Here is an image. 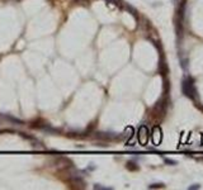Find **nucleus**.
<instances>
[{"instance_id":"2","label":"nucleus","mask_w":203,"mask_h":190,"mask_svg":"<svg viewBox=\"0 0 203 190\" xmlns=\"http://www.w3.org/2000/svg\"><path fill=\"white\" fill-rule=\"evenodd\" d=\"M147 138H149V134H147V128L146 127H141L140 131H138V141L145 145L147 142Z\"/></svg>"},{"instance_id":"4","label":"nucleus","mask_w":203,"mask_h":190,"mask_svg":"<svg viewBox=\"0 0 203 190\" xmlns=\"http://www.w3.org/2000/svg\"><path fill=\"white\" fill-rule=\"evenodd\" d=\"M149 187H164V184H152V185H150Z\"/></svg>"},{"instance_id":"5","label":"nucleus","mask_w":203,"mask_h":190,"mask_svg":"<svg viewBox=\"0 0 203 190\" xmlns=\"http://www.w3.org/2000/svg\"><path fill=\"white\" fill-rule=\"evenodd\" d=\"M199 187H200V186H199L198 184H194V185H190V186H189V189H199Z\"/></svg>"},{"instance_id":"1","label":"nucleus","mask_w":203,"mask_h":190,"mask_svg":"<svg viewBox=\"0 0 203 190\" xmlns=\"http://www.w3.org/2000/svg\"><path fill=\"white\" fill-rule=\"evenodd\" d=\"M181 90L184 92V95H187L188 98H190L192 100H198V91L194 86V80L192 77H187L183 80L181 82Z\"/></svg>"},{"instance_id":"3","label":"nucleus","mask_w":203,"mask_h":190,"mask_svg":"<svg viewBox=\"0 0 203 190\" xmlns=\"http://www.w3.org/2000/svg\"><path fill=\"white\" fill-rule=\"evenodd\" d=\"M165 162H166V163H169V165H176V161H174V160H169V158H165Z\"/></svg>"}]
</instances>
